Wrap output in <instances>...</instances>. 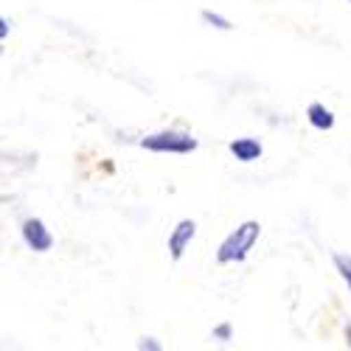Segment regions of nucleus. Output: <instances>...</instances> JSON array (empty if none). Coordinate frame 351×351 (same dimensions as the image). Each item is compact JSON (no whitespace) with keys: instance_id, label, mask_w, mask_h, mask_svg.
I'll return each instance as SVG.
<instances>
[{"instance_id":"11","label":"nucleus","mask_w":351,"mask_h":351,"mask_svg":"<svg viewBox=\"0 0 351 351\" xmlns=\"http://www.w3.org/2000/svg\"><path fill=\"white\" fill-rule=\"evenodd\" d=\"M9 25H12V23H9V17L0 20V40H6V37H9Z\"/></svg>"},{"instance_id":"1","label":"nucleus","mask_w":351,"mask_h":351,"mask_svg":"<svg viewBox=\"0 0 351 351\" xmlns=\"http://www.w3.org/2000/svg\"><path fill=\"white\" fill-rule=\"evenodd\" d=\"M258 233H261V225L256 219H247L242 222L237 230H230L225 242L219 245L217 250V261L219 265H233V261H245L247 253L253 250V245L258 242Z\"/></svg>"},{"instance_id":"12","label":"nucleus","mask_w":351,"mask_h":351,"mask_svg":"<svg viewBox=\"0 0 351 351\" xmlns=\"http://www.w3.org/2000/svg\"><path fill=\"white\" fill-rule=\"evenodd\" d=\"M346 343L351 346V326H346Z\"/></svg>"},{"instance_id":"7","label":"nucleus","mask_w":351,"mask_h":351,"mask_svg":"<svg viewBox=\"0 0 351 351\" xmlns=\"http://www.w3.org/2000/svg\"><path fill=\"white\" fill-rule=\"evenodd\" d=\"M335 267H337L340 278L346 281V287H348V292H351V256L337 253V256H335Z\"/></svg>"},{"instance_id":"10","label":"nucleus","mask_w":351,"mask_h":351,"mask_svg":"<svg viewBox=\"0 0 351 351\" xmlns=\"http://www.w3.org/2000/svg\"><path fill=\"white\" fill-rule=\"evenodd\" d=\"M138 348H141V351H146V348H149V351H160L163 346H160V343H158L155 337H143V340L138 343Z\"/></svg>"},{"instance_id":"4","label":"nucleus","mask_w":351,"mask_h":351,"mask_svg":"<svg viewBox=\"0 0 351 351\" xmlns=\"http://www.w3.org/2000/svg\"><path fill=\"white\" fill-rule=\"evenodd\" d=\"M194 233H197V222L194 219H180L178 225H174V230L169 233V256H171V261L183 258L186 247L194 239Z\"/></svg>"},{"instance_id":"5","label":"nucleus","mask_w":351,"mask_h":351,"mask_svg":"<svg viewBox=\"0 0 351 351\" xmlns=\"http://www.w3.org/2000/svg\"><path fill=\"white\" fill-rule=\"evenodd\" d=\"M230 155L237 158L239 163H253L261 158V152H265V146H261V141L256 138H237V141H230Z\"/></svg>"},{"instance_id":"8","label":"nucleus","mask_w":351,"mask_h":351,"mask_svg":"<svg viewBox=\"0 0 351 351\" xmlns=\"http://www.w3.org/2000/svg\"><path fill=\"white\" fill-rule=\"evenodd\" d=\"M202 20H206L208 25H214V28H219V32H230V28H233V23H230L228 17H222V14L211 12V9H206V12H202Z\"/></svg>"},{"instance_id":"13","label":"nucleus","mask_w":351,"mask_h":351,"mask_svg":"<svg viewBox=\"0 0 351 351\" xmlns=\"http://www.w3.org/2000/svg\"><path fill=\"white\" fill-rule=\"evenodd\" d=\"M348 3H351V0H348Z\"/></svg>"},{"instance_id":"2","label":"nucleus","mask_w":351,"mask_h":351,"mask_svg":"<svg viewBox=\"0 0 351 351\" xmlns=\"http://www.w3.org/2000/svg\"><path fill=\"white\" fill-rule=\"evenodd\" d=\"M143 149L149 152H171V155H189L197 149V138H191L189 132H178V130H163L155 135H146L141 141Z\"/></svg>"},{"instance_id":"6","label":"nucleus","mask_w":351,"mask_h":351,"mask_svg":"<svg viewBox=\"0 0 351 351\" xmlns=\"http://www.w3.org/2000/svg\"><path fill=\"white\" fill-rule=\"evenodd\" d=\"M306 121L315 127V130H332L335 127V112L326 107V104H320V101H312L306 107Z\"/></svg>"},{"instance_id":"3","label":"nucleus","mask_w":351,"mask_h":351,"mask_svg":"<svg viewBox=\"0 0 351 351\" xmlns=\"http://www.w3.org/2000/svg\"><path fill=\"white\" fill-rule=\"evenodd\" d=\"M20 233H23L25 247H28V250H34V253H48V250L53 247V237H51V230H48V228H45V222H43V219H37V217L25 219V222H23V228H20Z\"/></svg>"},{"instance_id":"9","label":"nucleus","mask_w":351,"mask_h":351,"mask_svg":"<svg viewBox=\"0 0 351 351\" xmlns=\"http://www.w3.org/2000/svg\"><path fill=\"white\" fill-rule=\"evenodd\" d=\"M214 340H219V343H228L230 340V324H219V326H214Z\"/></svg>"}]
</instances>
